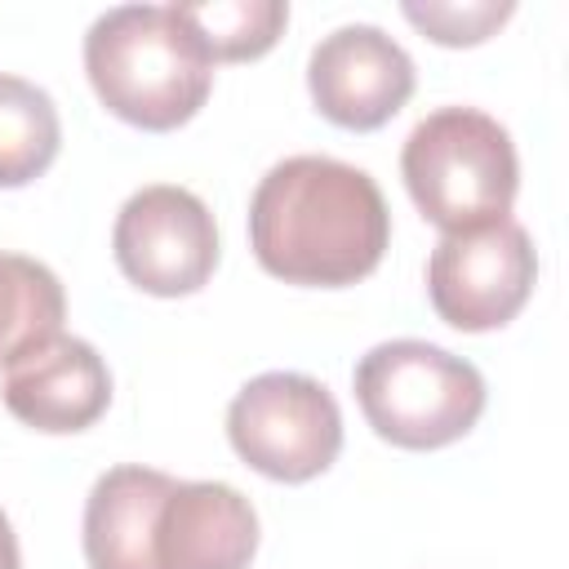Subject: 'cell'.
<instances>
[{
    "mask_svg": "<svg viewBox=\"0 0 569 569\" xmlns=\"http://www.w3.org/2000/svg\"><path fill=\"white\" fill-rule=\"evenodd\" d=\"M80 533L89 569H249L258 511L236 485L124 462L93 480Z\"/></svg>",
    "mask_w": 569,
    "mask_h": 569,
    "instance_id": "cell-1",
    "label": "cell"
},
{
    "mask_svg": "<svg viewBox=\"0 0 569 569\" xmlns=\"http://www.w3.org/2000/svg\"><path fill=\"white\" fill-rule=\"evenodd\" d=\"M391 213L378 182L333 156H289L249 200V249L284 284L342 289L378 271Z\"/></svg>",
    "mask_w": 569,
    "mask_h": 569,
    "instance_id": "cell-2",
    "label": "cell"
},
{
    "mask_svg": "<svg viewBox=\"0 0 569 569\" xmlns=\"http://www.w3.org/2000/svg\"><path fill=\"white\" fill-rule=\"evenodd\" d=\"M84 76L116 120L147 133L187 124L213 89V62L173 4H116L98 13L84 36Z\"/></svg>",
    "mask_w": 569,
    "mask_h": 569,
    "instance_id": "cell-3",
    "label": "cell"
},
{
    "mask_svg": "<svg viewBox=\"0 0 569 569\" xmlns=\"http://www.w3.org/2000/svg\"><path fill=\"white\" fill-rule=\"evenodd\" d=\"M400 178L418 213L453 236L511 213L520 160L511 133L493 116L476 107H440L405 138Z\"/></svg>",
    "mask_w": 569,
    "mask_h": 569,
    "instance_id": "cell-4",
    "label": "cell"
},
{
    "mask_svg": "<svg viewBox=\"0 0 569 569\" xmlns=\"http://www.w3.org/2000/svg\"><path fill=\"white\" fill-rule=\"evenodd\" d=\"M351 382L365 422L396 449H445L485 413L480 369L422 338L369 347Z\"/></svg>",
    "mask_w": 569,
    "mask_h": 569,
    "instance_id": "cell-5",
    "label": "cell"
},
{
    "mask_svg": "<svg viewBox=\"0 0 569 569\" xmlns=\"http://www.w3.org/2000/svg\"><path fill=\"white\" fill-rule=\"evenodd\" d=\"M227 440L258 476L302 485L333 467L342 449V413L325 382L271 369L249 378L227 405Z\"/></svg>",
    "mask_w": 569,
    "mask_h": 569,
    "instance_id": "cell-6",
    "label": "cell"
},
{
    "mask_svg": "<svg viewBox=\"0 0 569 569\" xmlns=\"http://www.w3.org/2000/svg\"><path fill=\"white\" fill-rule=\"evenodd\" d=\"M533 240L511 218L440 236L427 258V298L436 316L462 333H489L516 320L533 293Z\"/></svg>",
    "mask_w": 569,
    "mask_h": 569,
    "instance_id": "cell-7",
    "label": "cell"
},
{
    "mask_svg": "<svg viewBox=\"0 0 569 569\" xmlns=\"http://www.w3.org/2000/svg\"><path fill=\"white\" fill-rule=\"evenodd\" d=\"M111 253L129 284L156 298H187L218 267V227L209 204L173 182L133 191L111 227Z\"/></svg>",
    "mask_w": 569,
    "mask_h": 569,
    "instance_id": "cell-8",
    "label": "cell"
},
{
    "mask_svg": "<svg viewBox=\"0 0 569 569\" xmlns=\"http://www.w3.org/2000/svg\"><path fill=\"white\" fill-rule=\"evenodd\" d=\"M413 58L369 22L329 31L307 58V89L316 111L338 129H382L413 98Z\"/></svg>",
    "mask_w": 569,
    "mask_h": 569,
    "instance_id": "cell-9",
    "label": "cell"
},
{
    "mask_svg": "<svg viewBox=\"0 0 569 569\" xmlns=\"http://www.w3.org/2000/svg\"><path fill=\"white\" fill-rule=\"evenodd\" d=\"M0 400L22 427L71 436L93 427L107 413L111 373H107V360L93 351V342L53 333L49 342L31 347L4 369Z\"/></svg>",
    "mask_w": 569,
    "mask_h": 569,
    "instance_id": "cell-10",
    "label": "cell"
},
{
    "mask_svg": "<svg viewBox=\"0 0 569 569\" xmlns=\"http://www.w3.org/2000/svg\"><path fill=\"white\" fill-rule=\"evenodd\" d=\"M62 280L27 253H0V369L62 333Z\"/></svg>",
    "mask_w": 569,
    "mask_h": 569,
    "instance_id": "cell-11",
    "label": "cell"
},
{
    "mask_svg": "<svg viewBox=\"0 0 569 569\" xmlns=\"http://www.w3.org/2000/svg\"><path fill=\"white\" fill-rule=\"evenodd\" d=\"M62 147V120L53 98L22 80L0 76V187L36 182Z\"/></svg>",
    "mask_w": 569,
    "mask_h": 569,
    "instance_id": "cell-12",
    "label": "cell"
},
{
    "mask_svg": "<svg viewBox=\"0 0 569 569\" xmlns=\"http://www.w3.org/2000/svg\"><path fill=\"white\" fill-rule=\"evenodd\" d=\"M173 9L209 62L262 58L289 22L284 0H204V4H173Z\"/></svg>",
    "mask_w": 569,
    "mask_h": 569,
    "instance_id": "cell-13",
    "label": "cell"
},
{
    "mask_svg": "<svg viewBox=\"0 0 569 569\" xmlns=\"http://www.w3.org/2000/svg\"><path fill=\"white\" fill-rule=\"evenodd\" d=\"M400 13L427 40H436L445 49H467V44L489 40L516 13V4L511 0H462V4H453V0H427V4L422 0H405Z\"/></svg>",
    "mask_w": 569,
    "mask_h": 569,
    "instance_id": "cell-14",
    "label": "cell"
},
{
    "mask_svg": "<svg viewBox=\"0 0 569 569\" xmlns=\"http://www.w3.org/2000/svg\"><path fill=\"white\" fill-rule=\"evenodd\" d=\"M0 569H22L18 538H13V525H9V516H4V511H0Z\"/></svg>",
    "mask_w": 569,
    "mask_h": 569,
    "instance_id": "cell-15",
    "label": "cell"
}]
</instances>
